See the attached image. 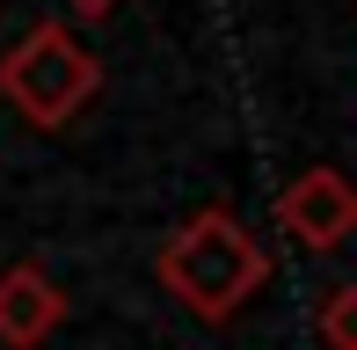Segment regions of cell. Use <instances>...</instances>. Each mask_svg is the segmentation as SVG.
<instances>
[{
    "label": "cell",
    "instance_id": "277c9868",
    "mask_svg": "<svg viewBox=\"0 0 357 350\" xmlns=\"http://www.w3.org/2000/svg\"><path fill=\"white\" fill-rule=\"evenodd\" d=\"M59 321H66V292H59L37 263H8V270H0V343H8V350L52 343Z\"/></svg>",
    "mask_w": 357,
    "mask_h": 350
},
{
    "label": "cell",
    "instance_id": "6da1fadb",
    "mask_svg": "<svg viewBox=\"0 0 357 350\" xmlns=\"http://www.w3.org/2000/svg\"><path fill=\"white\" fill-rule=\"evenodd\" d=\"M153 270H160V284L175 292V307H190L197 321L219 328V321H234V314L263 292L270 256H263V241H255L226 204H204V212H190L183 227L160 241Z\"/></svg>",
    "mask_w": 357,
    "mask_h": 350
},
{
    "label": "cell",
    "instance_id": "7a4b0ae2",
    "mask_svg": "<svg viewBox=\"0 0 357 350\" xmlns=\"http://www.w3.org/2000/svg\"><path fill=\"white\" fill-rule=\"evenodd\" d=\"M102 88V59L73 37L66 22H37L22 44L0 52V102H15V117H29L37 132H59Z\"/></svg>",
    "mask_w": 357,
    "mask_h": 350
},
{
    "label": "cell",
    "instance_id": "3957f363",
    "mask_svg": "<svg viewBox=\"0 0 357 350\" xmlns=\"http://www.w3.org/2000/svg\"><path fill=\"white\" fill-rule=\"evenodd\" d=\"M278 227L306 248V256L343 248L350 234H357V183H350L343 168H306V175H291V183L278 190Z\"/></svg>",
    "mask_w": 357,
    "mask_h": 350
},
{
    "label": "cell",
    "instance_id": "5b68a950",
    "mask_svg": "<svg viewBox=\"0 0 357 350\" xmlns=\"http://www.w3.org/2000/svg\"><path fill=\"white\" fill-rule=\"evenodd\" d=\"M321 343L328 350H357V284H335L321 299Z\"/></svg>",
    "mask_w": 357,
    "mask_h": 350
},
{
    "label": "cell",
    "instance_id": "8992f818",
    "mask_svg": "<svg viewBox=\"0 0 357 350\" xmlns=\"http://www.w3.org/2000/svg\"><path fill=\"white\" fill-rule=\"evenodd\" d=\"M109 8H117V0H73V15H88V22H95V15H109Z\"/></svg>",
    "mask_w": 357,
    "mask_h": 350
}]
</instances>
